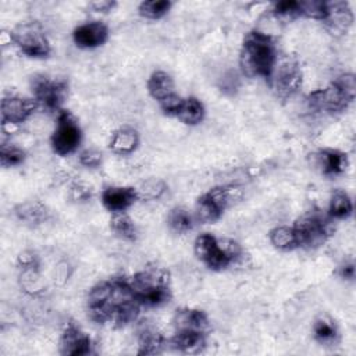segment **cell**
Segmentation results:
<instances>
[{"instance_id":"6da1fadb","label":"cell","mask_w":356,"mask_h":356,"mask_svg":"<svg viewBox=\"0 0 356 356\" xmlns=\"http://www.w3.org/2000/svg\"><path fill=\"white\" fill-rule=\"evenodd\" d=\"M86 305L92 321L110 327H124L134 323L142 307L127 278L99 282L90 289Z\"/></svg>"},{"instance_id":"7a4b0ae2","label":"cell","mask_w":356,"mask_h":356,"mask_svg":"<svg viewBox=\"0 0 356 356\" xmlns=\"http://www.w3.org/2000/svg\"><path fill=\"white\" fill-rule=\"evenodd\" d=\"M277 61V46L270 33L256 29L245 35L239 53V67L243 75L268 81Z\"/></svg>"},{"instance_id":"3957f363","label":"cell","mask_w":356,"mask_h":356,"mask_svg":"<svg viewBox=\"0 0 356 356\" xmlns=\"http://www.w3.org/2000/svg\"><path fill=\"white\" fill-rule=\"evenodd\" d=\"M195 256L210 270L221 271L243 260V249L238 242L228 238H216L209 232L196 236L193 243Z\"/></svg>"},{"instance_id":"277c9868","label":"cell","mask_w":356,"mask_h":356,"mask_svg":"<svg viewBox=\"0 0 356 356\" xmlns=\"http://www.w3.org/2000/svg\"><path fill=\"white\" fill-rule=\"evenodd\" d=\"M127 280L140 306H161L171 298L170 274L163 267H146L145 270L135 273Z\"/></svg>"},{"instance_id":"5b68a950","label":"cell","mask_w":356,"mask_h":356,"mask_svg":"<svg viewBox=\"0 0 356 356\" xmlns=\"http://www.w3.org/2000/svg\"><path fill=\"white\" fill-rule=\"evenodd\" d=\"M356 81L353 74H343L324 89L309 95L307 102L313 110L330 114L343 111L355 99Z\"/></svg>"},{"instance_id":"8992f818","label":"cell","mask_w":356,"mask_h":356,"mask_svg":"<svg viewBox=\"0 0 356 356\" xmlns=\"http://www.w3.org/2000/svg\"><path fill=\"white\" fill-rule=\"evenodd\" d=\"M331 217L320 211H309L299 217L292 225L296 246L316 249L321 246L331 235Z\"/></svg>"},{"instance_id":"52a82bcc","label":"cell","mask_w":356,"mask_h":356,"mask_svg":"<svg viewBox=\"0 0 356 356\" xmlns=\"http://www.w3.org/2000/svg\"><path fill=\"white\" fill-rule=\"evenodd\" d=\"M13 43L29 57H47L50 54V42L39 22L18 24L11 32Z\"/></svg>"},{"instance_id":"ba28073f","label":"cell","mask_w":356,"mask_h":356,"mask_svg":"<svg viewBox=\"0 0 356 356\" xmlns=\"http://www.w3.org/2000/svg\"><path fill=\"white\" fill-rule=\"evenodd\" d=\"M82 131L78 121L70 111H57L56 128L50 138L51 149L58 156L72 154L81 145Z\"/></svg>"},{"instance_id":"9c48e42d","label":"cell","mask_w":356,"mask_h":356,"mask_svg":"<svg viewBox=\"0 0 356 356\" xmlns=\"http://www.w3.org/2000/svg\"><path fill=\"white\" fill-rule=\"evenodd\" d=\"M268 82L280 99L295 95L302 85V71L298 61L289 57L278 60Z\"/></svg>"},{"instance_id":"30bf717a","label":"cell","mask_w":356,"mask_h":356,"mask_svg":"<svg viewBox=\"0 0 356 356\" xmlns=\"http://www.w3.org/2000/svg\"><path fill=\"white\" fill-rule=\"evenodd\" d=\"M32 93L39 107L60 111L67 97V82L63 79H50L46 75H38L32 81Z\"/></svg>"},{"instance_id":"8fae6325","label":"cell","mask_w":356,"mask_h":356,"mask_svg":"<svg viewBox=\"0 0 356 356\" xmlns=\"http://www.w3.org/2000/svg\"><path fill=\"white\" fill-rule=\"evenodd\" d=\"M39 107L38 102L32 97H22L18 95H10L3 97L0 113L1 122H11L15 125H21L25 122Z\"/></svg>"},{"instance_id":"7c38bea8","label":"cell","mask_w":356,"mask_h":356,"mask_svg":"<svg viewBox=\"0 0 356 356\" xmlns=\"http://www.w3.org/2000/svg\"><path fill=\"white\" fill-rule=\"evenodd\" d=\"M92 339L79 327L70 323L61 332L58 341V349L65 356H86L93 350Z\"/></svg>"},{"instance_id":"4fadbf2b","label":"cell","mask_w":356,"mask_h":356,"mask_svg":"<svg viewBox=\"0 0 356 356\" xmlns=\"http://www.w3.org/2000/svg\"><path fill=\"white\" fill-rule=\"evenodd\" d=\"M74 43L81 49H95L108 39V28L102 21H90L78 25L72 32Z\"/></svg>"},{"instance_id":"5bb4252c","label":"cell","mask_w":356,"mask_h":356,"mask_svg":"<svg viewBox=\"0 0 356 356\" xmlns=\"http://www.w3.org/2000/svg\"><path fill=\"white\" fill-rule=\"evenodd\" d=\"M332 35H343L353 22V13L346 1H328L327 14L323 19Z\"/></svg>"},{"instance_id":"9a60e30c","label":"cell","mask_w":356,"mask_h":356,"mask_svg":"<svg viewBox=\"0 0 356 356\" xmlns=\"http://www.w3.org/2000/svg\"><path fill=\"white\" fill-rule=\"evenodd\" d=\"M139 199L132 186H108L102 192V203L111 213L127 211Z\"/></svg>"},{"instance_id":"2e32d148","label":"cell","mask_w":356,"mask_h":356,"mask_svg":"<svg viewBox=\"0 0 356 356\" xmlns=\"http://www.w3.org/2000/svg\"><path fill=\"white\" fill-rule=\"evenodd\" d=\"M175 331H199L206 332L210 328L207 314L199 309H178L172 317Z\"/></svg>"},{"instance_id":"e0dca14e","label":"cell","mask_w":356,"mask_h":356,"mask_svg":"<svg viewBox=\"0 0 356 356\" xmlns=\"http://www.w3.org/2000/svg\"><path fill=\"white\" fill-rule=\"evenodd\" d=\"M168 345L179 353L196 355L203 352L207 345L206 332L175 331V334L168 339Z\"/></svg>"},{"instance_id":"ac0fdd59","label":"cell","mask_w":356,"mask_h":356,"mask_svg":"<svg viewBox=\"0 0 356 356\" xmlns=\"http://www.w3.org/2000/svg\"><path fill=\"white\" fill-rule=\"evenodd\" d=\"M314 164L324 175H339L348 167V156L337 149H323L314 154Z\"/></svg>"},{"instance_id":"d6986e66","label":"cell","mask_w":356,"mask_h":356,"mask_svg":"<svg viewBox=\"0 0 356 356\" xmlns=\"http://www.w3.org/2000/svg\"><path fill=\"white\" fill-rule=\"evenodd\" d=\"M139 146V134L131 127H121L110 138L108 147L113 153L120 156L131 154Z\"/></svg>"},{"instance_id":"ffe728a7","label":"cell","mask_w":356,"mask_h":356,"mask_svg":"<svg viewBox=\"0 0 356 356\" xmlns=\"http://www.w3.org/2000/svg\"><path fill=\"white\" fill-rule=\"evenodd\" d=\"M147 92L159 103L163 99L177 93L175 83L170 74L165 71H154L147 79Z\"/></svg>"},{"instance_id":"44dd1931","label":"cell","mask_w":356,"mask_h":356,"mask_svg":"<svg viewBox=\"0 0 356 356\" xmlns=\"http://www.w3.org/2000/svg\"><path fill=\"white\" fill-rule=\"evenodd\" d=\"M168 345V339L165 337L153 330V328H143L138 337V353L139 355H157L164 350Z\"/></svg>"},{"instance_id":"7402d4cb","label":"cell","mask_w":356,"mask_h":356,"mask_svg":"<svg viewBox=\"0 0 356 356\" xmlns=\"http://www.w3.org/2000/svg\"><path fill=\"white\" fill-rule=\"evenodd\" d=\"M204 113L206 111H204L203 103L197 97L189 96L182 99V103L175 117L186 125H197L199 122L203 121Z\"/></svg>"},{"instance_id":"603a6c76","label":"cell","mask_w":356,"mask_h":356,"mask_svg":"<svg viewBox=\"0 0 356 356\" xmlns=\"http://www.w3.org/2000/svg\"><path fill=\"white\" fill-rule=\"evenodd\" d=\"M313 337L320 345L335 346L339 341V331L330 317H318L313 324Z\"/></svg>"},{"instance_id":"cb8c5ba5","label":"cell","mask_w":356,"mask_h":356,"mask_svg":"<svg viewBox=\"0 0 356 356\" xmlns=\"http://www.w3.org/2000/svg\"><path fill=\"white\" fill-rule=\"evenodd\" d=\"M222 210L214 203V200L204 192L195 204L193 217L197 222H214L222 216Z\"/></svg>"},{"instance_id":"d4e9b609","label":"cell","mask_w":356,"mask_h":356,"mask_svg":"<svg viewBox=\"0 0 356 356\" xmlns=\"http://www.w3.org/2000/svg\"><path fill=\"white\" fill-rule=\"evenodd\" d=\"M353 211V203L350 196L342 191L337 189L332 192L330 197V204H328V216L332 220H343L348 218Z\"/></svg>"},{"instance_id":"484cf974","label":"cell","mask_w":356,"mask_h":356,"mask_svg":"<svg viewBox=\"0 0 356 356\" xmlns=\"http://www.w3.org/2000/svg\"><path fill=\"white\" fill-rule=\"evenodd\" d=\"M110 227L115 235L125 241H134L136 238V227L127 211L111 213Z\"/></svg>"},{"instance_id":"4316f807","label":"cell","mask_w":356,"mask_h":356,"mask_svg":"<svg viewBox=\"0 0 356 356\" xmlns=\"http://www.w3.org/2000/svg\"><path fill=\"white\" fill-rule=\"evenodd\" d=\"M167 224L175 234H185L193 228L195 217L186 209L175 207L167 216Z\"/></svg>"},{"instance_id":"83f0119b","label":"cell","mask_w":356,"mask_h":356,"mask_svg":"<svg viewBox=\"0 0 356 356\" xmlns=\"http://www.w3.org/2000/svg\"><path fill=\"white\" fill-rule=\"evenodd\" d=\"M270 242L275 249L280 250H292L296 246V238H295V232L292 227H286V225H280L275 227L270 231L268 234Z\"/></svg>"},{"instance_id":"f1b7e54d","label":"cell","mask_w":356,"mask_h":356,"mask_svg":"<svg viewBox=\"0 0 356 356\" xmlns=\"http://www.w3.org/2000/svg\"><path fill=\"white\" fill-rule=\"evenodd\" d=\"M15 214L18 216L19 220L29 222V224H39L43 220H46L47 211L46 207L42 206L40 203H33V202H28L24 204H19L15 209Z\"/></svg>"},{"instance_id":"f546056e","label":"cell","mask_w":356,"mask_h":356,"mask_svg":"<svg viewBox=\"0 0 356 356\" xmlns=\"http://www.w3.org/2000/svg\"><path fill=\"white\" fill-rule=\"evenodd\" d=\"M172 3L168 0H146L139 4L138 11L143 18L160 19L170 11Z\"/></svg>"},{"instance_id":"4dcf8cb0","label":"cell","mask_w":356,"mask_h":356,"mask_svg":"<svg viewBox=\"0 0 356 356\" xmlns=\"http://www.w3.org/2000/svg\"><path fill=\"white\" fill-rule=\"evenodd\" d=\"M25 160V152L11 143V142H6L3 140L0 145V163L3 167H15L19 165L22 161Z\"/></svg>"},{"instance_id":"1f68e13d","label":"cell","mask_w":356,"mask_h":356,"mask_svg":"<svg viewBox=\"0 0 356 356\" xmlns=\"http://www.w3.org/2000/svg\"><path fill=\"white\" fill-rule=\"evenodd\" d=\"M300 17H307L313 19L323 21L327 14V1L321 0H307V1H298Z\"/></svg>"},{"instance_id":"d6a6232c","label":"cell","mask_w":356,"mask_h":356,"mask_svg":"<svg viewBox=\"0 0 356 356\" xmlns=\"http://www.w3.org/2000/svg\"><path fill=\"white\" fill-rule=\"evenodd\" d=\"M273 14L278 21H284V22L292 21V19L300 17L299 4H298V1H289V0L278 1L273 7Z\"/></svg>"},{"instance_id":"836d02e7","label":"cell","mask_w":356,"mask_h":356,"mask_svg":"<svg viewBox=\"0 0 356 356\" xmlns=\"http://www.w3.org/2000/svg\"><path fill=\"white\" fill-rule=\"evenodd\" d=\"M182 99H184L182 96H179L178 93H174V95L163 99L161 102H159V106L167 115H174L175 117L177 113H178V108L182 103Z\"/></svg>"},{"instance_id":"e575fe53","label":"cell","mask_w":356,"mask_h":356,"mask_svg":"<svg viewBox=\"0 0 356 356\" xmlns=\"http://www.w3.org/2000/svg\"><path fill=\"white\" fill-rule=\"evenodd\" d=\"M102 160H103L102 153L96 149H85L79 154V163L85 167H90V168L99 167L102 164Z\"/></svg>"},{"instance_id":"d590c367","label":"cell","mask_w":356,"mask_h":356,"mask_svg":"<svg viewBox=\"0 0 356 356\" xmlns=\"http://www.w3.org/2000/svg\"><path fill=\"white\" fill-rule=\"evenodd\" d=\"M163 192H164V184L160 182V181H150V182H146V184L142 186V189H138L139 197L145 196V197H147V199L159 197Z\"/></svg>"},{"instance_id":"8d00e7d4","label":"cell","mask_w":356,"mask_h":356,"mask_svg":"<svg viewBox=\"0 0 356 356\" xmlns=\"http://www.w3.org/2000/svg\"><path fill=\"white\" fill-rule=\"evenodd\" d=\"M18 266L22 271H39V257L32 252H24L18 256Z\"/></svg>"},{"instance_id":"74e56055","label":"cell","mask_w":356,"mask_h":356,"mask_svg":"<svg viewBox=\"0 0 356 356\" xmlns=\"http://www.w3.org/2000/svg\"><path fill=\"white\" fill-rule=\"evenodd\" d=\"M89 6H90V8H93L97 13H108L113 10L115 3L110 1V0H100V1H93Z\"/></svg>"},{"instance_id":"f35d334b","label":"cell","mask_w":356,"mask_h":356,"mask_svg":"<svg viewBox=\"0 0 356 356\" xmlns=\"http://www.w3.org/2000/svg\"><path fill=\"white\" fill-rule=\"evenodd\" d=\"M339 275L343 280H353L355 278V264L353 263H345L339 267Z\"/></svg>"}]
</instances>
